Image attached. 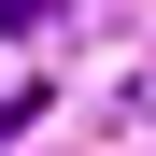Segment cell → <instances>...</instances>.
I'll use <instances>...</instances> for the list:
<instances>
[{"label": "cell", "instance_id": "obj_2", "mask_svg": "<svg viewBox=\"0 0 156 156\" xmlns=\"http://www.w3.org/2000/svg\"><path fill=\"white\" fill-rule=\"evenodd\" d=\"M29 114H43V85H0V142H14V128H29Z\"/></svg>", "mask_w": 156, "mask_h": 156}, {"label": "cell", "instance_id": "obj_1", "mask_svg": "<svg viewBox=\"0 0 156 156\" xmlns=\"http://www.w3.org/2000/svg\"><path fill=\"white\" fill-rule=\"evenodd\" d=\"M0 29H14V43H43V29H57V0H0Z\"/></svg>", "mask_w": 156, "mask_h": 156}]
</instances>
